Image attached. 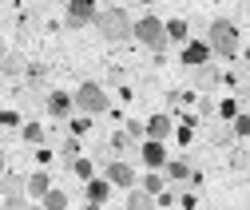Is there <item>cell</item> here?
<instances>
[{
	"mask_svg": "<svg viewBox=\"0 0 250 210\" xmlns=\"http://www.w3.org/2000/svg\"><path fill=\"white\" fill-rule=\"evenodd\" d=\"M143 131H147L151 143H167V139L175 135V123H171V115H167V111H159V115H151V119H147V127H143Z\"/></svg>",
	"mask_w": 250,
	"mask_h": 210,
	"instance_id": "obj_10",
	"label": "cell"
},
{
	"mask_svg": "<svg viewBox=\"0 0 250 210\" xmlns=\"http://www.w3.org/2000/svg\"><path fill=\"white\" fill-rule=\"evenodd\" d=\"M230 131H234V139H250V111H238V115H234Z\"/></svg>",
	"mask_w": 250,
	"mask_h": 210,
	"instance_id": "obj_22",
	"label": "cell"
},
{
	"mask_svg": "<svg viewBox=\"0 0 250 210\" xmlns=\"http://www.w3.org/2000/svg\"><path fill=\"white\" fill-rule=\"evenodd\" d=\"M183 210H195V194H183Z\"/></svg>",
	"mask_w": 250,
	"mask_h": 210,
	"instance_id": "obj_34",
	"label": "cell"
},
{
	"mask_svg": "<svg viewBox=\"0 0 250 210\" xmlns=\"http://www.w3.org/2000/svg\"><path fill=\"white\" fill-rule=\"evenodd\" d=\"M107 151H111V155H119V151H127V155H131V151H139V147L127 139V131H115V135H111V143H107Z\"/></svg>",
	"mask_w": 250,
	"mask_h": 210,
	"instance_id": "obj_20",
	"label": "cell"
},
{
	"mask_svg": "<svg viewBox=\"0 0 250 210\" xmlns=\"http://www.w3.org/2000/svg\"><path fill=\"white\" fill-rule=\"evenodd\" d=\"M214 143H218V147H230V143H234V131H230V123H218V127H214Z\"/></svg>",
	"mask_w": 250,
	"mask_h": 210,
	"instance_id": "obj_26",
	"label": "cell"
},
{
	"mask_svg": "<svg viewBox=\"0 0 250 210\" xmlns=\"http://www.w3.org/2000/svg\"><path fill=\"white\" fill-rule=\"evenodd\" d=\"M0 198H24V178L20 174H4L0 178Z\"/></svg>",
	"mask_w": 250,
	"mask_h": 210,
	"instance_id": "obj_17",
	"label": "cell"
},
{
	"mask_svg": "<svg viewBox=\"0 0 250 210\" xmlns=\"http://www.w3.org/2000/svg\"><path fill=\"white\" fill-rule=\"evenodd\" d=\"M163 28H167V44H187V40H191V24H187L183 16L163 20Z\"/></svg>",
	"mask_w": 250,
	"mask_h": 210,
	"instance_id": "obj_15",
	"label": "cell"
},
{
	"mask_svg": "<svg viewBox=\"0 0 250 210\" xmlns=\"http://www.w3.org/2000/svg\"><path fill=\"white\" fill-rule=\"evenodd\" d=\"M131 16H127V8H119V4H107V8H100V16H96V28H100V36L104 40H111V44H119V40H131Z\"/></svg>",
	"mask_w": 250,
	"mask_h": 210,
	"instance_id": "obj_2",
	"label": "cell"
},
{
	"mask_svg": "<svg viewBox=\"0 0 250 210\" xmlns=\"http://www.w3.org/2000/svg\"><path fill=\"white\" fill-rule=\"evenodd\" d=\"M64 159H68V163H76V159H80V139H76V135H72V139H64Z\"/></svg>",
	"mask_w": 250,
	"mask_h": 210,
	"instance_id": "obj_28",
	"label": "cell"
},
{
	"mask_svg": "<svg viewBox=\"0 0 250 210\" xmlns=\"http://www.w3.org/2000/svg\"><path fill=\"white\" fill-rule=\"evenodd\" d=\"M44 107H48V115H56V119H68L76 103H72V95H68V92H48Z\"/></svg>",
	"mask_w": 250,
	"mask_h": 210,
	"instance_id": "obj_12",
	"label": "cell"
},
{
	"mask_svg": "<svg viewBox=\"0 0 250 210\" xmlns=\"http://www.w3.org/2000/svg\"><path fill=\"white\" fill-rule=\"evenodd\" d=\"M207 48H210V56H223V59H230V56H238L242 52V40H238V28H234V20H210V32H207Z\"/></svg>",
	"mask_w": 250,
	"mask_h": 210,
	"instance_id": "obj_1",
	"label": "cell"
},
{
	"mask_svg": "<svg viewBox=\"0 0 250 210\" xmlns=\"http://www.w3.org/2000/svg\"><path fill=\"white\" fill-rule=\"evenodd\" d=\"M104 178L111 187H119V191H135V171H131V163H123V159H111L107 167H104Z\"/></svg>",
	"mask_w": 250,
	"mask_h": 210,
	"instance_id": "obj_7",
	"label": "cell"
},
{
	"mask_svg": "<svg viewBox=\"0 0 250 210\" xmlns=\"http://www.w3.org/2000/svg\"><path fill=\"white\" fill-rule=\"evenodd\" d=\"M123 210H159V206H155L151 194H143V191L135 187V191H127V202H123Z\"/></svg>",
	"mask_w": 250,
	"mask_h": 210,
	"instance_id": "obj_18",
	"label": "cell"
},
{
	"mask_svg": "<svg viewBox=\"0 0 250 210\" xmlns=\"http://www.w3.org/2000/svg\"><path fill=\"white\" fill-rule=\"evenodd\" d=\"M139 135H147V131H143V123H135V119H127V139H131V143H135V139H139Z\"/></svg>",
	"mask_w": 250,
	"mask_h": 210,
	"instance_id": "obj_29",
	"label": "cell"
},
{
	"mask_svg": "<svg viewBox=\"0 0 250 210\" xmlns=\"http://www.w3.org/2000/svg\"><path fill=\"white\" fill-rule=\"evenodd\" d=\"M52 191V174L48 171H32V174H24V198L28 202H36Z\"/></svg>",
	"mask_w": 250,
	"mask_h": 210,
	"instance_id": "obj_9",
	"label": "cell"
},
{
	"mask_svg": "<svg viewBox=\"0 0 250 210\" xmlns=\"http://www.w3.org/2000/svg\"><path fill=\"white\" fill-rule=\"evenodd\" d=\"M0 72H4V76H20V72H28V59H24V52H8L4 59H0Z\"/></svg>",
	"mask_w": 250,
	"mask_h": 210,
	"instance_id": "obj_19",
	"label": "cell"
},
{
	"mask_svg": "<svg viewBox=\"0 0 250 210\" xmlns=\"http://www.w3.org/2000/svg\"><path fill=\"white\" fill-rule=\"evenodd\" d=\"M0 210H32L28 198H0Z\"/></svg>",
	"mask_w": 250,
	"mask_h": 210,
	"instance_id": "obj_27",
	"label": "cell"
},
{
	"mask_svg": "<svg viewBox=\"0 0 250 210\" xmlns=\"http://www.w3.org/2000/svg\"><path fill=\"white\" fill-rule=\"evenodd\" d=\"M8 174V159H4V147H0V178Z\"/></svg>",
	"mask_w": 250,
	"mask_h": 210,
	"instance_id": "obj_33",
	"label": "cell"
},
{
	"mask_svg": "<svg viewBox=\"0 0 250 210\" xmlns=\"http://www.w3.org/2000/svg\"><path fill=\"white\" fill-rule=\"evenodd\" d=\"M83 198L91 206H104L111 198V183H107V178H91V183H83Z\"/></svg>",
	"mask_w": 250,
	"mask_h": 210,
	"instance_id": "obj_13",
	"label": "cell"
},
{
	"mask_svg": "<svg viewBox=\"0 0 250 210\" xmlns=\"http://www.w3.org/2000/svg\"><path fill=\"white\" fill-rule=\"evenodd\" d=\"M163 178L167 183H175V187H183V183H191V163L187 159H167V167H163Z\"/></svg>",
	"mask_w": 250,
	"mask_h": 210,
	"instance_id": "obj_11",
	"label": "cell"
},
{
	"mask_svg": "<svg viewBox=\"0 0 250 210\" xmlns=\"http://www.w3.org/2000/svg\"><path fill=\"white\" fill-rule=\"evenodd\" d=\"M210 59H214V56H210L207 40H187L183 52H179V64H183V68H191V72H195V68H207Z\"/></svg>",
	"mask_w": 250,
	"mask_h": 210,
	"instance_id": "obj_6",
	"label": "cell"
},
{
	"mask_svg": "<svg viewBox=\"0 0 250 210\" xmlns=\"http://www.w3.org/2000/svg\"><path fill=\"white\" fill-rule=\"evenodd\" d=\"M139 191H143V194H151V198H159V194L167 191V178H163V171H147V174L139 178Z\"/></svg>",
	"mask_w": 250,
	"mask_h": 210,
	"instance_id": "obj_16",
	"label": "cell"
},
{
	"mask_svg": "<svg viewBox=\"0 0 250 210\" xmlns=\"http://www.w3.org/2000/svg\"><path fill=\"white\" fill-rule=\"evenodd\" d=\"M234 115H238V99H223L218 103V123H234Z\"/></svg>",
	"mask_w": 250,
	"mask_h": 210,
	"instance_id": "obj_24",
	"label": "cell"
},
{
	"mask_svg": "<svg viewBox=\"0 0 250 210\" xmlns=\"http://www.w3.org/2000/svg\"><path fill=\"white\" fill-rule=\"evenodd\" d=\"M87 127H91V119H87V115H83V119H72V131H76V135H83Z\"/></svg>",
	"mask_w": 250,
	"mask_h": 210,
	"instance_id": "obj_31",
	"label": "cell"
},
{
	"mask_svg": "<svg viewBox=\"0 0 250 210\" xmlns=\"http://www.w3.org/2000/svg\"><path fill=\"white\" fill-rule=\"evenodd\" d=\"M8 56V44H4V36H0V59H4Z\"/></svg>",
	"mask_w": 250,
	"mask_h": 210,
	"instance_id": "obj_35",
	"label": "cell"
},
{
	"mask_svg": "<svg viewBox=\"0 0 250 210\" xmlns=\"http://www.w3.org/2000/svg\"><path fill=\"white\" fill-rule=\"evenodd\" d=\"M139 159H143V167H147V171H163V167H167V147H163V143L143 139V143H139Z\"/></svg>",
	"mask_w": 250,
	"mask_h": 210,
	"instance_id": "obj_8",
	"label": "cell"
},
{
	"mask_svg": "<svg viewBox=\"0 0 250 210\" xmlns=\"http://www.w3.org/2000/svg\"><path fill=\"white\" fill-rule=\"evenodd\" d=\"M32 210H44V206H36V202H32Z\"/></svg>",
	"mask_w": 250,
	"mask_h": 210,
	"instance_id": "obj_37",
	"label": "cell"
},
{
	"mask_svg": "<svg viewBox=\"0 0 250 210\" xmlns=\"http://www.w3.org/2000/svg\"><path fill=\"white\" fill-rule=\"evenodd\" d=\"M100 8L91 4V0H72V4H64V24L68 28H83V24H96Z\"/></svg>",
	"mask_w": 250,
	"mask_h": 210,
	"instance_id": "obj_5",
	"label": "cell"
},
{
	"mask_svg": "<svg viewBox=\"0 0 250 210\" xmlns=\"http://www.w3.org/2000/svg\"><path fill=\"white\" fill-rule=\"evenodd\" d=\"M218 83H223V72L214 68V59H210L207 68H195V87H199V92H214Z\"/></svg>",
	"mask_w": 250,
	"mask_h": 210,
	"instance_id": "obj_14",
	"label": "cell"
},
{
	"mask_svg": "<svg viewBox=\"0 0 250 210\" xmlns=\"http://www.w3.org/2000/svg\"><path fill=\"white\" fill-rule=\"evenodd\" d=\"M40 206H44V210H68V194L52 187V191H48V194L40 198Z\"/></svg>",
	"mask_w": 250,
	"mask_h": 210,
	"instance_id": "obj_21",
	"label": "cell"
},
{
	"mask_svg": "<svg viewBox=\"0 0 250 210\" xmlns=\"http://www.w3.org/2000/svg\"><path fill=\"white\" fill-rule=\"evenodd\" d=\"M20 135H24V143H44V127L36 123V119H32V123H24Z\"/></svg>",
	"mask_w": 250,
	"mask_h": 210,
	"instance_id": "obj_25",
	"label": "cell"
},
{
	"mask_svg": "<svg viewBox=\"0 0 250 210\" xmlns=\"http://www.w3.org/2000/svg\"><path fill=\"white\" fill-rule=\"evenodd\" d=\"M155 206H175V191H163L159 198H155Z\"/></svg>",
	"mask_w": 250,
	"mask_h": 210,
	"instance_id": "obj_32",
	"label": "cell"
},
{
	"mask_svg": "<svg viewBox=\"0 0 250 210\" xmlns=\"http://www.w3.org/2000/svg\"><path fill=\"white\" fill-rule=\"evenodd\" d=\"M131 36L143 44V48H151V52H167V28H163V20L155 16V12H147V16H139L135 24H131Z\"/></svg>",
	"mask_w": 250,
	"mask_h": 210,
	"instance_id": "obj_3",
	"label": "cell"
},
{
	"mask_svg": "<svg viewBox=\"0 0 250 210\" xmlns=\"http://www.w3.org/2000/svg\"><path fill=\"white\" fill-rule=\"evenodd\" d=\"M83 210H104V206H91V202H87V206H83Z\"/></svg>",
	"mask_w": 250,
	"mask_h": 210,
	"instance_id": "obj_36",
	"label": "cell"
},
{
	"mask_svg": "<svg viewBox=\"0 0 250 210\" xmlns=\"http://www.w3.org/2000/svg\"><path fill=\"white\" fill-rule=\"evenodd\" d=\"M72 103L83 111V115H107V107H111V99H107V92L96 83V79H87V83H80L76 87V95H72Z\"/></svg>",
	"mask_w": 250,
	"mask_h": 210,
	"instance_id": "obj_4",
	"label": "cell"
},
{
	"mask_svg": "<svg viewBox=\"0 0 250 210\" xmlns=\"http://www.w3.org/2000/svg\"><path fill=\"white\" fill-rule=\"evenodd\" d=\"M68 167H72V174L83 178V183H91V174H96V163H91V159H76V163H68Z\"/></svg>",
	"mask_w": 250,
	"mask_h": 210,
	"instance_id": "obj_23",
	"label": "cell"
},
{
	"mask_svg": "<svg viewBox=\"0 0 250 210\" xmlns=\"http://www.w3.org/2000/svg\"><path fill=\"white\" fill-rule=\"evenodd\" d=\"M0 123H4V127H16L20 115H16V111H0Z\"/></svg>",
	"mask_w": 250,
	"mask_h": 210,
	"instance_id": "obj_30",
	"label": "cell"
}]
</instances>
